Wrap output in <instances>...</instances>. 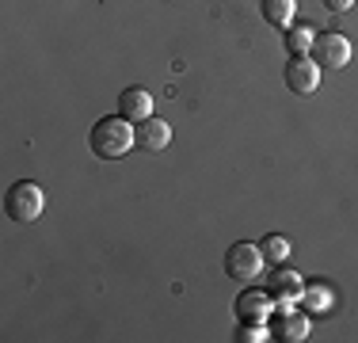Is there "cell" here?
<instances>
[{"mask_svg": "<svg viewBox=\"0 0 358 343\" xmlns=\"http://www.w3.org/2000/svg\"><path fill=\"white\" fill-rule=\"evenodd\" d=\"M88 145H92V153H96L99 160H118V157H126V153L138 145V130H134L130 118L107 115V118H99V122L92 126Z\"/></svg>", "mask_w": 358, "mask_h": 343, "instance_id": "1", "label": "cell"}, {"mask_svg": "<svg viewBox=\"0 0 358 343\" xmlns=\"http://www.w3.org/2000/svg\"><path fill=\"white\" fill-rule=\"evenodd\" d=\"M42 206H46V199H42V187L31 183V179H20V183H12L4 191V214L12 221H35L42 214Z\"/></svg>", "mask_w": 358, "mask_h": 343, "instance_id": "2", "label": "cell"}, {"mask_svg": "<svg viewBox=\"0 0 358 343\" xmlns=\"http://www.w3.org/2000/svg\"><path fill=\"white\" fill-rule=\"evenodd\" d=\"M263 263H267L263 248L248 244V240H236V244L225 252V274H229V279H259Z\"/></svg>", "mask_w": 358, "mask_h": 343, "instance_id": "3", "label": "cell"}, {"mask_svg": "<svg viewBox=\"0 0 358 343\" xmlns=\"http://www.w3.org/2000/svg\"><path fill=\"white\" fill-rule=\"evenodd\" d=\"M313 62H317L320 69H343L347 62H351V42L343 38V34L328 31V34H317L313 38Z\"/></svg>", "mask_w": 358, "mask_h": 343, "instance_id": "4", "label": "cell"}, {"mask_svg": "<svg viewBox=\"0 0 358 343\" xmlns=\"http://www.w3.org/2000/svg\"><path fill=\"white\" fill-rule=\"evenodd\" d=\"M282 76H286V88L297 92V96H313L320 88V65L305 54H294V62L286 65Z\"/></svg>", "mask_w": 358, "mask_h": 343, "instance_id": "5", "label": "cell"}, {"mask_svg": "<svg viewBox=\"0 0 358 343\" xmlns=\"http://www.w3.org/2000/svg\"><path fill=\"white\" fill-rule=\"evenodd\" d=\"M267 324H271V336L286 340V343H301L309 336V321H305V313H297V309H275Z\"/></svg>", "mask_w": 358, "mask_h": 343, "instance_id": "6", "label": "cell"}, {"mask_svg": "<svg viewBox=\"0 0 358 343\" xmlns=\"http://www.w3.org/2000/svg\"><path fill=\"white\" fill-rule=\"evenodd\" d=\"M271 313H275V294H271V290H244V294L236 298V316H241V321L267 324Z\"/></svg>", "mask_w": 358, "mask_h": 343, "instance_id": "7", "label": "cell"}, {"mask_svg": "<svg viewBox=\"0 0 358 343\" xmlns=\"http://www.w3.org/2000/svg\"><path fill=\"white\" fill-rule=\"evenodd\" d=\"M138 130V145L145 153H164L168 145H172V126L164 122V118H157V115H149L145 122L134 126Z\"/></svg>", "mask_w": 358, "mask_h": 343, "instance_id": "8", "label": "cell"}, {"mask_svg": "<svg viewBox=\"0 0 358 343\" xmlns=\"http://www.w3.org/2000/svg\"><path fill=\"white\" fill-rule=\"evenodd\" d=\"M118 115L130 118V122H145V118L152 115V96H149V88H141V84L126 88L122 96H118Z\"/></svg>", "mask_w": 358, "mask_h": 343, "instance_id": "9", "label": "cell"}, {"mask_svg": "<svg viewBox=\"0 0 358 343\" xmlns=\"http://www.w3.org/2000/svg\"><path fill=\"white\" fill-rule=\"evenodd\" d=\"M267 290L275 294V302H278V305H289V302H297V298H301L305 282H301V274H297V271L278 267V271L267 279Z\"/></svg>", "mask_w": 358, "mask_h": 343, "instance_id": "10", "label": "cell"}, {"mask_svg": "<svg viewBox=\"0 0 358 343\" xmlns=\"http://www.w3.org/2000/svg\"><path fill=\"white\" fill-rule=\"evenodd\" d=\"M294 12H297V0H263V15H267V23H275V27H289V23H294Z\"/></svg>", "mask_w": 358, "mask_h": 343, "instance_id": "11", "label": "cell"}, {"mask_svg": "<svg viewBox=\"0 0 358 343\" xmlns=\"http://www.w3.org/2000/svg\"><path fill=\"white\" fill-rule=\"evenodd\" d=\"M259 248H263V255H267V263H286L289 260V240L282 233H267L259 240Z\"/></svg>", "mask_w": 358, "mask_h": 343, "instance_id": "12", "label": "cell"}, {"mask_svg": "<svg viewBox=\"0 0 358 343\" xmlns=\"http://www.w3.org/2000/svg\"><path fill=\"white\" fill-rule=\"evenodd\" d=\"M301 305H305V313H324V309H331V290L328 286H305Z\"/></svg>", "mask_w": 358, "mask_h": 343, "instance_id": "13", "label": "cell"}, {"mask_svg": "<svg viewBox=\"0 0 358 343\" xmlns=\"http://www.w3.org/2000/svg\"><path fill=\"white\" fill-rule=\"evenodd\" d=\"M313 38H317V34H313V27H289L286 31V46H289V54H305V50H313Z\"/></svg>", "mask_w": 358, "mask_h": 343, "instance_id": "14", "label": "cell"}, {"mask_svg": "<svg viewBox=\"0 0 358 343\" xmlns=\"http://www.w3.org/2000/svg\"><path fill=\"white\" fill-rule=\"evenodd\" d=\"M267 332H271V324H255V321H244V328L236 332V340H244V343H259V340H267Z\"/></svg>", "mask_w": 358, "mask_h": 343, "instance_id": "15", "label": "cell"}, {"mask_svg": "<svg viewBox=\"0 0 358 343\" xmlns=\"http://www.w3.org/2000/svg\"><path fill=\"white\" fill-rule=\"evenodd\" d=\"M351 4H355V0H324V8H328V12H347Z\"/></svg>", "mask_w": 358, "mask_h": 343, "instance_id": "16", "label": "cell"}]
</instances>
